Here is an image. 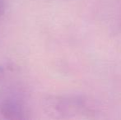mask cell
I'll list each match as a JSON object with an SVG mask.
<instances>
[{"label":"cell","mask_w":121,"mask_h":120,"mask_svg":"<svg viewBox=\"0 0 121 120\" xmlns=\"http://www.w3.org/2000/svg\"><path fill=\"white\" fill-rule=\"evenodd\" d=\"M0 114L4 119L21 120L27 118L24 106L17 99L8 98L0 104Z\"/></svg>","instance_id":"cell-2"},{"label":"cell","mask_w":121,"mask_h":120,"mask_svg":"<svg viewBox=\"0 0 121 120\" xmlns=\"http://www.w3.org/2000/svg\"><path fill=\"white\" fill-rule=\"evenodd\" d=\"M5 12V5L3 0H0V17L4 14Z\"/></svg>","instance_id":"cell-3"},{"label":"cell","mask_w":121,"mask_h":120,"mask_svg":"<svg viewBox=\"0 0 121 120\" xmlns=\"http://www.w3.org/2000/svg\"><path fill=\"white\" fill-rule=\"evenodd\" d=\"M55 110L61 115L72 116L75 114H91V109L86 104V101L80 97L61 98L54 104Z\"/></svg>","instance_id":"cell-1"}]
</instances>
